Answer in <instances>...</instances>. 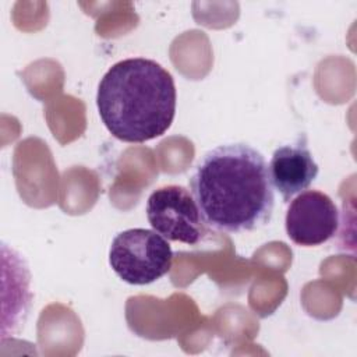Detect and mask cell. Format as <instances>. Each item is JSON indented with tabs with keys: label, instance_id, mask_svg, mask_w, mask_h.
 <instances>
[{
	"label": "cell",
	"instance_id": "obj_2",
	"mask_svg": "<svg viewBox=\"0 0 357 357\" xmlns=\"http://www.w3.org/2000/svg\"><path fill=\"white\" fill-rule=\"evenodd\" d=\"M96 106L107 131L124 142L163 135L176 113V85L159 63L144 57L113 64L99 82Z\"/></svg>",
	"mask_w": 357,
	"mask_h": 357
},
{
	"label": "cell",
	"instance_id": "obj_5",
	"mask_svg": "<svg viewBox=\"0 0 357 357\" xmlns=\"http://www.w3.org/2000/svg\"><path fill=\"white\" fill-rule=\"evenodd\" d=\"M340 218L329 195L318 190H307L291 199L284 226L289 238L303 247L321 245L331 240L339 229Z\"/></svg>",
	"mask_w": 357,
	"mask_h": 357
},
{
	"label": "cell",
	"instance_id": "obj_1",
	"mask_svg": "<svg viewBox=\"0 0 357 357\" xmlns=\"http://www.w3.org/2000/svg\"><path fill=\"white\" fill-rule=\"evenodd\" d=\"M190 187L204 223L213 230L252 231L272 218L275 194L268 163L247 144H225L206 152Z\"/></svg>",
	"mask_w": 357,
	"mask_h": 357
},
{
	"label": "cell",
	"instance_id": "obj_4",
	"mask_svg": "<svg viewBox=\"0 0 357 357\" xmlns=\"http://www.w3.org/2000/svg\"><path fill=\"white\" fill-rule=\"evenodd\" d=\"M146 218L152 229L167 241L197 245L204 234V220L192 194L176 184L152 191L146 201Z\"/></svg>",
	"mask_w": 357,
	"mask_h": 357
},
{
	"label": "cell",
	"instance_id": "obj_3",
	"mask_svg": "<svg viewBox=\"0 0 357 357\" xmlns=\"http://www.w3.org/2000/svg\"><path fill=\"white\" fill-rule=\"evenodd\" d=\"M173 261L169 241L149 229H127L116 234L109 250V264L126 283L144 286L165 276Z\"/></svg>",
	"mask_w": 357,
	"mask_h": 357
},
{
	"label": "cell",
	"instance_id": "obj_6",
	"mask_svg": "<svg viewBox=\"0 0 357 357\" xmlns=\"http://www.w3.org/2000/svg\"><path fill=\"white\" fill-rule=\"evenodd\" d=\"M272 187L289 202L294 195L305 191L318 176V165L307 146L305 137L296 144L275 149L268 165Z\"/></svg>",
	"mask_w": 357,
	"mask_h": 357
}]
</instances>
